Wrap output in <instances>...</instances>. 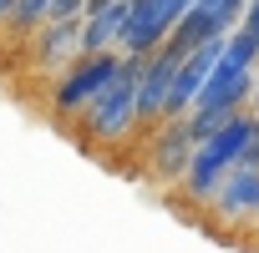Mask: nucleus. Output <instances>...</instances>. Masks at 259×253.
<instances>
[{
  "instance_id": "1",
  "label": "nucleus",
  "mask_w": 259,
  "mask_h": 253,
  "mask_svg": "<svg viewBox=\"0 0 259 253\" xmlns=\"http://www.w3.org/2000/svg\"><path fill=\"white\" fill-rule=\"evenodd\" d=\"M249 132H254V111H234L219 132H208L203 142H193L188 172H183V182H178V187L188 193V203H208V198H213V187L234 172V162H239Z\"/></svg>"
},
{
  "instance_id": "2",
  "label": "nucleus",
  "mask_w": 259,
  "mask_h": 253,
  "mask_svg": "<svg viewBox=\"0 0 259 253\" xmlns=\"http://www.w3.org/2000/svg\"><path fill=\"white\" fill-rule=\"evenodd\" d=\"M133 76H138V61L122 56V71H117V76L76 111V126H81V142H87V147H112V142H122V137L138 126Z\"/></svg>"
},
{
  "instance_id": "3",
  "label": "nucleus",
  "mask_w": 259,
  "mask_h": 253,
  "mask_svg": "<svg viewBox=\"0 0 259 253\" xmlns=\"http://www.w3.org/2000/svg\"><path fill=\"white\" fill-rule=\"evenodd\" d=\"M188 6H193V0H127V26H122L117 56H127V61L153 56V51L168 41L173 21H178Z\"/></svg>"
},
{
  "instance_id": "4",
  "label": "nucleus",
  "mask_w": 259,
  "mask_h": 253,
  "mask_svg": "<svg viewBox=\"0 0 259 253\" xmlns=\"http://www.w3.org/2000/svg\"><path fill=\"white\" fill-rule=\"evenodd\" d=\"M122 71V56L117 51H102V56H76L61 76H56V86H51V111L56 116H76L112 76Z\"/></svg>"
},
{
  "instance_id": "5",
  "label": "nucleus",
  "mask_w": 259,
  "mask_h": 253,
  "mask_svg": "<svg viewBox=\"0 0 259 253\" xmlns=\"http://www.w3.org/2000/svg\"><path fill=\"white\" fill-rule=\"evenodd\" d=\"M148 172L158 177V182H168V187H178L183 182V172H188V157H193V132H188V121L183 116H168V121H158V126H148Z\"/></svg>"
},
{
  "instance_id": "6",
  "label": "nucleus",
  "mask_w": 259,
  "mask_h": 253,
  "mask_svg": "<svg viewBox=\"0 0 259 253\" xmlns=\"http://www.w3.org/2000/svg\"><path fill=\"white\" fill-rule=\"evenodd\" d=\"M224 228H254L259 223V167H234L219 187H213V198L203 203Z\"/></svg>"
},
{
  "instance_id": "7",
  "label": "nucleus",
  "mask_w": 259,
  "mask_h": 253,
  "mask_svg": "<svg viewBox=\"0 0 259 253\" xmlns=\"http://www.w3.org/2000/svg\"><path fill=\"white\" fill-rule=\"evenodd\" d=\"M173 66H178V56H173L168 46H158L153 56L138 61V76H133L138 126H158V121H163V101H168V86H173Z\"/></svg>"
},
{
  "instance_id": "8",
  "label": "nucleus",
  "mask_w": 259,
  "mask_h": 253,
  "mask_svg": "<svg viewBox=\"0 0 259 253\" xmlns=\"http://www.w3.org/2000/svg\"><path fill=\"white\" fill-rule=\"evenodd\" d=\"M31 41V61L46 76H61L76 56H81V21H46L41 31L26 36Z\"/></svg>"
},
{
  "instance_id": "9",
  "label": "nucleus",
  "mask_w": 259,
  "mask_h": 253,
  "mask_svg": "<svg viewBox=\"0 0 259 253\" xmlns=\"http://www.w3.org/2000/svg\"><path fill=\"white\" fill-rule=\"evenodd\" d=\"M122 26H127V0H107L102 11L81 16V56L117 51V41H122Z\"/></svg>"
},
{
  "instance_id": "10",
  "label": "nucleus",
  "mask_w": 259,
  "mask_h": 253,
  "mask_svg": "<svg viewBox=\"0 0 259 253\" xmlns=\"http://www.w3.org/2000/svg\"><path fill=\"white\" fill-rule=\"evenodd\" d=\"M46 21H51V0H16L11 16L0 21V26H6L11 36H31V31H41Z\"/></svg>"
},
{
  "instance_id": "11",
  "label": "nucleus",
  "mask_w": 259,
  "mask_h": 253,
  "mask_svg": "<svg viewBox=\"0 0 259 253\" xmlns=\"http://www.w3.org/2000/svg\"><path fill=\"white\" fill-rule=\"evenodd\" d=\"M193 6L219 26V36H229L234 26H239V16H244V6H249V0H193Z\"/></svg>"
},
{
  "instance_id": "12",
  "label": "nucleus",
  "mask_w": 259,
  "mask_h": 253,
  "mask_svg": "<svg viewBox=\"0 0 259 253\" xmlns=\"http://www.w3.org/2000/svg\"><path fill=\"white\" fill-rule=\"evenodd\" d=\"M234 31H244L254 46H259V0H249V6H244V16H239V26Z\"/></svg>"
},
{
  "instance_id": "13",
  "label": "nucleus",
  "mask_w": 259,
  "mask_h": 253,
  "mask_svg": "<svg viewBox=\"0 0 259 253\" xmlns=\"http://www.w3.org/2000/svg\"><path fill=\"white\" fill-rule=\"evenodd\" d=\"M234 167H259V116H254V132H249V142H244V152H239Z\"/></svg>"
},
{
  "instance_id": "14",
  "label": "nucleus",
  "mask_w": 259,
  "mask_h": 253,
  "mask_svg": "<svg viewBox=\"0 0 259 253\" xmlns=\"http://www.w3.org/2000/svg\"><path fill=\"white\" fill-rule=\"evenodd\" d=\"M249 106H254V116H259V71H254V91H249Z\"/></svg>"
},
{
  "instance_id": "15",
  "label": "nucleus",
  "mask_w": 259,
  "mask_h": 253,
  "mask_svg": "<svg viewBox=\"0 0 259 253\" xmlns=\"http://www.w3.org/2000/svg\"><path fill=\"white\" fill-rule=\"evenodd\" d=\"M11 6H16V0H0V21H6V16H11Z\"/></svg>"
}]
</instances>
